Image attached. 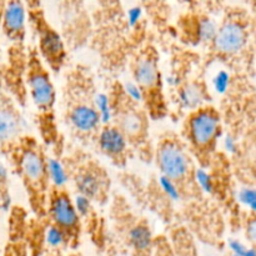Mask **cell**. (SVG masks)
I'll return each mask as SVG.
<instances>
[{"instance_id": "8", "label": "cell", "mask_w": 256, "mask_h": 256, "mask_svg": "<svg viewBox=\"0 0 256 256\" xmlns=\"http://www.w3.org/2000/svg\"><path fill=\"white\" fill-rule=\"evenodd\" d=\"M46 212L55 229L59 230L65 239L76 236L80 232V216L72 198L65 190L54 189L49 192Z\"/></svg>"}, {"instance_id": "18", "label": "cell", "mask_w": 256, "mask_h": 256, "mask_svg": "<svg viewBox=\"0 0 256 256\" xmlns=\"http://www.w3.org/2000/svg\"><path fill=\"white\" fill-rule=\"evenodd\" d=\"M142 2H144L145 8L149 10H152L155 9L156 6H162V2H164V0H142Z\"/></svg>"}, {"instance_id": "11", "label": "cell", "mask_w": 256, "mask_h": 256, "mask_svg": "<svg viewBox=\"0 0 256 256\" xmlns=\"http://www.w3.org/2000/svg\"><path fill=\"white\" fill-rule=\"evenodd\" d=\"M75 102H70L68 105V122L72 129L82 136L98 135L100 130V112L90 95L85 98L84 102H80L78 98H72Z\"/></svg>"}, {"instance_id": "12", "label": "cell", "mask_w": 256, "mask_h": 256, "mask_svg": "<svg viewBox=\"0 0 256 256\" xmlns=\"http://www.w3.org/2000/svg\"><path fill=\"white\" fill-rule=\"evenodd\" d=\"M75 186L84 199L104 202L108 195V175L102 168H84L75 175Z\"/></svg>"}, {"instance_id": "7", "label": "cell", "mask_w": 256, "mask_h": 256, "mask_svg": "<svg viewBox=\"0 0 256 256\" xmlns=\"http://www.w3.org/2000/svg\"><path fill=\"white\" fill-rule=\"evenodd\" d=\"M26 84L30 98L40 112L48 114L54 109L56 92L50 72L38 52H32L26 62Z\"/></svg>"}, {"instance_id": "3", "label": "cell", "mask_w": 256, "mask_h": 256, "mask_svg": "<svg viewBox=\"0 0 256 256\" xmlns=\"http://www.w3.org/2000/svg\"><path fill=\"white\" fill-rule=\"evenodd\" d=\"M132 74L145 102V110L154 119L164 116L166 106L162 94L159 60L155 50L146 49L139 54L134 62Z\"/></svg>"}, {"instance_id": "15", "label": "cell", "mask_w": 256, "mask_h": 256, "mask_svg": "<svg viewBox=\"0 0 256 256\" xmlns=\"http://www.w3.org/2000/svg\"><path fill=\"white\" fill-rule=\"evenodd\" d=\"M182 100H184L185 105L190 108L198 109L200 108V102L202 100V88H200L198 84H190L182 90Z\"/></svg>"}, {"instance_id": "13", "label": "cell", "mask_w": 256, "mask_h": 256, "mask_svg": "<svg viewBox=\"0 0 256 256\" xmlns=\"http://www.w3.org/2000/svg\"><path fill=\"white\" fill-rule=\"evenodd\" d=\"M26 12L22 0H6L0 16L2 32L10 42L20 45L25 38Z\"/></svg>"}, {"instance_id": "19", "label": "cell", "mask_w": 256, "mask_h": 256, "mask_svg": "<svg viewBox=\"0 0 256 256\" xmlns=\"http://www.w3.org/2000/svg\"><path fill=\"white\" fill-rule=\"evenodd\" d=\"M0 90H2V82H0Z\"/></svg>"}, {"instance_id": "6", "label": "cell", "mask_w": 256, "mask_h": 256, "mask_svg": "<svg viewBox=\"0 0 256 256\" xmlns=\"http://www.w3.org/2000/svg\"><path fill=\"white\" fill-rule=\"evenodd\" d=\"M250 29L248 14L240 9L228 12L212 38V48L219 54L235 55L244 50L249 42Z\"/></svg>"}, {"instance_id": "2", "label": "cell", "mask_w": 256, "mask_h": 256, "mask_svg": "<svg viewBox=\"0 0 256 256\" xmlns=\"http://www.w3.org/2000/svg\"><path fill=\"white\" fill-rule=\"evenodd\" d=\"M186 139L202 164L212 159L222 135V118L216 109L200 106L194 109L186 120Z\"/></svg>"}, {"instance_id": "10", "label": "cell", "mask_w": 256, "mask_h": 256, "mask_svg": "<svg viewBox=\"0 0 256 256\" xmlns=\"http://www.w3.org/2000/svg\"><path fill=\"white\" fill-rule=\"evenodd\" d=\"M22 118L14 100L0 90V150L6 156L22 138Z\"/></svg>"}, {"instance_id": "4", "label": "cell", "mask_w": 256, "mask_h": 256, "mask_svg": "<svg viewBox=\"0 0 256 256\" xmlns=\"http://www.w3.org/2000/svg\"><path fill=\"white\" fill-rule=\"evenodd\" d=\"M115 126L122 132L129 144L142 145L148 139V115L144 108L132 102V98L122 92V88L115 89L112 99Z\"/></svg>"}, {"instance_id": "14", "label": "cell", "mask_w": 256, "mask_h": 256, "mask_svg": "<svg viewBox=\"0 0 256 256\" xmlns=\"http://www.w3.org/2000/svg\"><path fill=\"white\" fill-rule=\"evenodd\" d=\"M99 149L104 155H106L112 162L118 165H124L126 162L128 154V140L122 135V132L112 125H106L100 128L96 135Z\"/></svg>"}, {"instance_id": "1", "label": "cell", "mask_w": 256, "mask_h": 256, "mask_svg": "<svg viewBox=\"0 0 256 256\" xmlns=\"http://www.w3.org/2000/svg\"><path fill=\"white\" fill-rule=\"evenodd\" d=\"M6 158L24 182L32 209L44 212L49 195V166L36 140L22 136Z\"/></svg>"}, {"instance_id": "17", "label": "cell", "mask_w": 256, "mask_h": 256, "mask_svg": "<svg viewBox=\"0 0 256 256\" xmlns=\"http://www.w3.org/2000/svg\"><path fill=\"white\" fill-rule=\"evenodd\" d=\"M192 6V9L200 10V12H215L222 6L224 0H185Z\"/></svg>"}, {"instance_id": "16", "label": "cell", "mask_w": 256, "mask_h": 256, "mask_svg": "<svg viewBox=\"0 0 256 256\" xmlns=\"http://www.w3.org/2000/svg\"><path fill=\"white\" fill-rule=\"evenodd\" d=\"M130 240H132V244L134 245L135 249L145 250L150 246L152 235H150V232L148 230V228L138 226L132 232Z\"/></svg>"}, {"instance_id": "9", "label": "cell", "mask_w": 256, "mask_h": 256, "mask_svg": "<svg viewBox=\"0 0 256 256\" xmlns=\"http://www.w3.org/2000/svg\"><path fill=\"white\" fill-rule=\"evenodd\" d=\"M32 19L35 22L38 38H39L40 59L46 62L48 66L52 70L59 72L66 58V50H65L62 39L58 34L56 30L50 26L42 12H32Z\"/></svg>"}, {"instance_id": "5", "label": "cell", "mask_w": 256, "mask_h": 256, "mask_svg": "<svg viewBox=\"0 0 256 256\" xmlns=\"http://www.w3.org/2000/svg\"><path fill=\"white\" fill-rule=\"evenodd\" d=\"M156 164L165 178L174 185L185 188L194 176L189 152L176 138H164L156 149Z\"/></svg>"}]
</instances>
